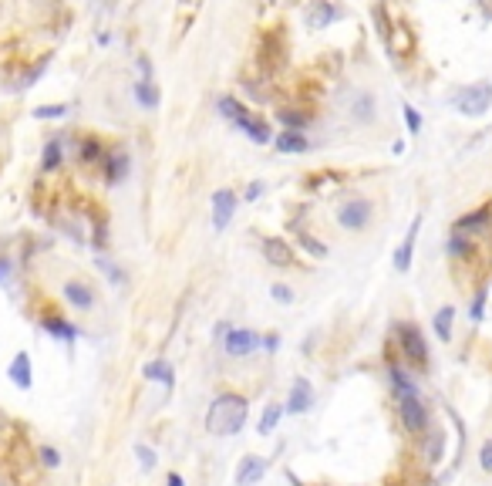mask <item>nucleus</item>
<instances>
[{
    "label": "nucleus",
    "instance_id": "1",
    "mask_svg": "<svg viewBox=\"0 0 492 486\" xmlns=\"http://www.w3.org/2000/svg\"><path fill=\"white\" fill-rule=\"evenodd\" d=\"M246 415H249V399H246L243 392L223 389V392H216V395H212L203 426H206L209 436L229 439V436H240V432H243Z\"/></svg>",
    "mask_w": 492,
    "mask_h": 486
},
{
    "label": "nucleus",
    "instance_id": "2",
    "mask_svg": "<svg viewBox=\"0 0 492 486\" xmlns=\"http://www.w3.org/2000/svg\"><path fill=\"white\" fill-rule=\"evenodd\" d=\"M216 112L226 118V122H233L240 132H243L249 142H256V145H273V138H277V132L270 129V122L260 115H253L246 105H240L233 95H219L216 98Z\"/></svg>",
    "mask_w": 492,
    "mask_h": 486
},
{
    "label": "nucleus",
    "instance_id": "3",
    "mask_svg": "<svg viewBox=\"0 0 492 486\" xmlns=\"http://www.w3.org/2000/svg\"><path fill=\"white\" fill-rule=\"evenodd\" d=\"M391 334H395L398 355H401V362H405L408 369H418V371L428 369V362H432L428 341H425V334H421V328H418L415 321H395V324H391Z\"/></svg>",
    "mask_w": 492,
    "mask_h": 486
},
{
    "label": "nucleus",
    "instance_id": "4",
    "mask_svg": "<svg viewBox=\"0 0 492 486\" xmlns=\"http://www.w3.org/2000/svg\"><path fill=\"white\" fill-rule=\"evenodd\" d=\"M395 412L398 422L405 429V436L412 439H421L428 429H432V408L421 395H405V399H395Z\"/></svg>",
    "mask_w": 492,
    "mask_h": 486
},
{
    "label": "nucleus",
    "instance_id": "5",
    "mask_svg": "<svg viewBox=\"0 0 492 486\" xmlns=\"http://www.w3.org/2000/svg\"><path fill=\"white\" fill-rule=\"evenodd\" d=\"M452 105L458 115L479 118L492 108V81H472V85H462L452 92Z\"/></svg>",
    "mask_w": 492,
    "mask_h": 486
},
{
    "label": "nucleus",
    "instance_id": "6",
    "mask_svg": "<svg viewBox=\"0 0 492 486\" xmlns=\"http://www.w3.org/2000/svg\"><path fill=\"white\" fill-rule=\"evenodd\" d=\"M338 227L347 230V234H364L371 223H375V203L368 196H347L341 206H338Z\"/></svg>",
    "mask_w": 492,
    "mask_h": 486
},
{
    "label": "nucleus",
    "instance_id": "7",
    "mask_svg": "<svg viewBox=\"0 0 492 486\" xmlns=\"http://www.w3.org/2000/svg\"><path fill=\"white\" fill-rule=\"evenodd\" d=\"M61 301L78 314H92L98 308V291L95 284H88L85 277H68L61 284Z\"/></svg>",
    "mask_w": 492,
    "mask_h": 486
},
{
    "label": "nucleus",
    "instance_id": "8",
    "mask_svg": "<svg viewBox=\"0 0 492 486\" xmlns=\"http://www.w3.org/2000/svg\"><path fill=\"white\" fill-rule=\"evenodd\" d=\"M260 331H253V328H240V324H233L226 334V341L219 345L223 348V355L226 358H233V362H246V358H253L256 351H260Z\"/></svg>",
    "mask_w": 492,
    "mask_h": 486
},
{
    "label": "nucleus",
    "instance_id": "9",
    "mask_svg": "<svg viewBox=\"0 0 492 486\" xmlns=\"http://www.w3.org/2000/svg\"><path fill=\"white\" fill-rule=\"evenodd\" d=\"M314 406H317V389H314V382L303 378V375H294L290 392H287V402H284L287 415H307Z\"/></svg>",
    "mask_w": 492,
    "mask_h": 486
},
{
    "label": "nucleus",
    "instance_id": "10",
    "mask_svg": "<svg viewBox=\"0 0 492 486\" xmlns=\"http://www.w3.org/2000/svg\"><path fill=\"white\" fill-rule=\"evenodd\" d=\"M384 375H388V389H391L395 399H405V395H421V392H418L415 371L408 369L401 358H388V362H384Z\"/></svg>",
    "mask_w": 492,
    "mask_h": 486
},
{
    "label": "nucleus",
    "instance_id": "11",
    "mask_svg": "<svg viewBox=\"0 0 492 486\" xmlns=\"http://www.w3.org/2000/svg\"><path fill=\"white\" fill-rule=\"evenodd\" d=\"M260 253H263L266 264L277 267V271H287V267L297 264V250H294V243H287L284 236H266L260 243Z\"/></svg>",
    "mask_w": 492,
    "mask_h": 486
},
{
    "label": "nucleus",
    "instance_id": "12",
    "mask_svg": "<svg viewBox=\"0 0 492 486\" xmlns=\"http://www.w3.org/2000/svg\"><path fill=\"white\" fill-rule=\"evenodd\" d=\"M209 203H212V230L223 234L229 227V220H233V213H236V206H240V196H236V190H226V186H223V190L212 193Z\"/></svg>",
    "mask_w": 492,
    "mask_h": 486
},
{
    "label": "nucleus",
    "instance_id": "13",
    "mask_svg": "<svg viewBox=\"0 0 492 486\" xmlns=\"http://www.w3.org/2000/svg\"><path fill=\"white\" fill-rule=\"evenodd\" d=\"M347 115L354 118L358 125H375L378 122V98H375V92H368V88L354 92L351 101H347Z\"/></svg>",
    "mask_w": 492,
    "mask_h": 486
},
{
    "label": "nucleus",
    "instance_id": "14",
    "mask_svg": "<svg viewBox=\"0 0 492 486\" xmlns=\"http://www.w3.org/2000/svg\"><path fill=\"white\" fill-rule=\"evenodd\" d=\"M41 331L48 334V338H55V341H61V345H75L78 341V324H71L64 314H57V311H48L44 317H41Z\"/></svg>",
    "mask_w": 492,
    "mask_h": 486
},
{
    "label": "nucleus",
    "instance_id": "15",
    "mask_svg": "<svg viewBox=\"0 0 492 486\" xmlns=\"http://www.w3.org/2000/svg\"><path fill=\"white\" fill-rule=\"evenodd\" d=\"M445 443H449V436H445V429L442 426H432L421 439H418V449H421V463L425 466H438L442 459H445Z\"/></svg>",
    "mask_w": 492,
    "mask_h": 486
},
{
    "label": "nucleus",
    "instance_id": "16",
    "mask_svg": "<svg viewBox=\"0 0 492 486\" xmlns=\"http://www.w3.org/2000/svg\"><path fill=\"white\" fill-rule=\"evenodd\" d=\"M341 17H344V10L341 7H334V0H310V7L303 10V24L314 27V31L331 27L334 20H341Z\"/></svg>",
    "mask_w": 492,
    "mask_h": 486
},
{
    "label": "nucleus",
    "instance_id": "17",
    "mask_svg": "<svg viewBox=\"0 0 492 486\" xmlns=\"http://www.w3.org/2000/svg\"><path fill=\"white\" fill-rule=\"evenodd\" d=\"M266 473H270V459L266 456H256V452H249L240 459V466H236V486H256L263 480Z\"/></svg>",
    "mask_w": 492,
    "mask_h": 486
},
{
    "label": "nucleus",
    "instance_id": "18",
    "mask_svg": "<svg viewBox=\"0 0 492 486\" xmlns=\"http://www.w3.org/2000/svg\"><path fill=\"white\" fill-rule=\"evenodd\" d=\"M492 227V206H482V210H472V213H462L452 223V234H465V236H479Z\"/></svg>",
    "mask_w": 492,
    "mask_h": 486
},
{
    "label": "nucleus",
    "instance_id": "19",
    "mask_svg": "<svg viewBox=\"0 0 492 486\" xmlns=\"http://www.w3.org/2000/svg\"><path fill=\"white\" fill-rule=\"evenodd\" d=\"M7 378H10V385L20 389V392H27L31 385H34V362H31V351H17V355L10 358Z\"/></svg>",
    "mask_w": 492,
    "mask_h": 486
},
{
    "label": "nucleus",
    "instance_id": "20",
    "mask_svg": "<svg viewBox=\"0 0 492 486\" xmlns=\"http://www.w3.org/2000/svg\"><path fill=\"white\" fill-rule=\"evenodd\" d=\"M142 378L152 382V385H162L166 392L175 389V369H172V362L166 358V355H159V358L145 362V365H142Z\"/></svg>",
    "mask_w": 492,
    "mask_h": 486
},
{
    "label": "nucleus",
    "instance_id": "21",
    "mask_svg": "<svg viewBox=\"0 0 492 486\" xmlns=\"http://www.w3.org/2000/svg\"><path fill=\"white\" fill-rule=\"evenodd\" d=\"M129 173H132V159H129V152H122V149H112V152L105 156V162H101V176H105L108 186L125 183Z\"/></svg>",
    "mask_w": 492,
    "mask_h": 486
},
{
    "label": "nucleus",
    "instance_id": "22",
    "mask_svg": "<svg viewBox=\"0 0 492 486\" xmlns=\"http://www.w3.org/2000/svg\"><path fill=\"white\" fill-rule=\"evenodd\" d=\"M418 234H421V216H415V220H412V227H408V234H405V240H401V247L395 250V271L398 273H408V271H412V257H415Z\"/></svg>",
    "mask_w": 492,
    "mask_h": 486
},
{
    "label": "nucleus",
    "instance_id": "23",
    "mask_svg": "<svg viewBox=\"0 0 492 486\" xmlns=\"http://www.w3.org/2000/svg\"><path fill=\"white\" fill-rule=\"evenodd\" d=\"M64 136L68 132H55L44 142V149H41V173H57L64 166Z\"/></svg>",
    "mask_w": 492,
    "mask_h": 486
},
{
    "label": "nucleus",
    "instance_id": "24",
    "mask_svg": "<svg viewBox=\"0 0 492 486\" xmlns=\"http://www.w3.org/2000/svg\"><path fill=\"white\" fill-rule=\"evenodd\" d=\"M132 98H135V105L145 108V112H155V108L162 105V92H159L155 78H135L132 81Z\"/></svg>",
    "mask_w": 492,
    "mask_h": 486
},
{
    "label": "nucleus",
    "instance_id": "25",
    "mask_svg": "<svg viewBox=\"0 0 492 486\" xmlns=\"http://www.w3.org/2000/svg\"><path fill=\"white\" fill-rule=\"evenodd\" d=\"M273 149L280 156H303V152H310V138L303 136V132L284 129V132H277V138H273Z\"/></svg>",
    "mask_w": 492,
    "mask_h": 486
},
{
    "label": "nucleus",
    "instance_id": "26",
    "mask_svg": "<svg viewBox=\"0 0 492 486\" xmlns=\"http://www.w3.org/2000/svg\"><path fill=\"white\" fill-rule=\"evenodd\" d=\"M75 156L81 166H95V162H105V156H108V149L101 145V138L95 136H85L75 142Z\"/></svg>",
    "mask_w": 492,
    "mask_h": 486
},
{
    "label": "nucleus",
    "instance_id": "27",
    "mask_svg": "<svg viewBox=\"0 0 492 486\" xmlns=\"http://www.w3.org/2000/svg\"><path fill=\"white\" fill-rule=\"evenodd\" d=\"M432 331L442 345H449L455 334V304H442L435 314H432Z\"/></svg>",
    "mask_w": 492,
    "mask_h": 486
},
{
    "label": "nucleus",
    "instance_id": "28",
    "mask_svg": "<svg viewBox=\"0 0 492 486\" xmlns=\"http://www.w3.org/2000/svg\"><path fill=\"white\" fill-rule=\"evenodd\" d=\"M287 415V408H284V402H270V406L263 408V415H260V422H256V432L260 436H273L277 429H280V419Z\"/></svg>",
    "mask_w": 492,
    "mask_h": 486
},
{
    "label": "nucleus",
    "instance_id": "29",
    "mask_svg": "<svg viewBox=\"0 0 492 486\" xmlns=\"http://www.w3.org/2000/svg\"><path fill=\"white\" fill-rule=\"evenodd\" d=\"M445 253L452 257V260H472L475 257V240L465 234H452L445 240Z\"/></svg>",
    "mask_w": 492,
    "mask_h": 486
},
{
    "label": "nucleus",
    "instance_id": "30",
    "mask_svg": "<svg viewBox=\"0 0 492 486\" xmlns=\"http://www.w3.org/2000/svg\"><path fill=\"white\" fill-rule=\"evenodd\" d=\"M38 463H41V469H61V463H64V456H61V449L57 446H51V443H41L38 446Z\"/></svg>",
    "mask_w": 492,
    "mask_h": 486
},
{
    "label": "nucleus",
    "instance_id": "31",
    "mask_svg": "<svg viewBox=\"0 0 492 486\" xmlns=\"http://www.w3.org/2000/svg\"><path fill=\"white\" fill-rule=\"evenodd\" d=\"M486 301H489V291L479 287V291L472 294V301H469V321H472V324H482V321H486Z\"/></svg>",
    "mask_w": 492,
    "mask_h": 486
},
{
    "label": "nucleus",
    "instance_id": "32",
    "mask_svg": "<svg viewBox=\"0 0 492 486\" xmlns=\"http://www.w3.org/2000/svg\"><path fill=\"white\" fill-rule=\"evenodd\" d=\"M277 118L284 122V129H290V132H303V129L310 125V118H307V115H301V112H287V108H280Z\"/></svg>",
    "mask_w": 492,
    "mask_h": 486
},
{
    "label": "nucleus",
    "instance_id": "33",
    "mask_svg": "<svg viewBox=\"0 0 492 486\" xmlns=\"http://www.w3.org/2000/svg\"><path fill=\"white\" fill-rule=\"evenodd\" d=\"M132 452L138 456V466L142 469H155V463H159V452H155L149 443H135Z\"/></svg>",
    "mask_w": 492,
    "mask_h": 486
},
{
    "label": "nucleus",
    "instance_id": "34",
    "mask_svg": "<svg viewBox=\"0 0 492 486\" xmlns=\"http://www.w3.org/2000/svg\"><path fill=\"white\" fill-rule=\"evenodd\" d=\"M297 243H301L303 250L310 253V257H327V247H324L317 236H310V234H303L301 227H297Z\"/></svg>",
    "mask_w": 492,
    "mask_h": 486
},
{
    "label": "nucleus",
    "instance_id": "35",
    "mask_svg": "<svg viewBox=\"0 0 492 486\" xmlns=\"http://www.w3.org/2000/svg\"><path fill=\"white\" fill-rule=\"evenodd\" d=\"M270 297H273L277 304H284V308H290V304L297 301V294H294V287H290V284H284V280H277V284H270Z\"/></svg>",
    "mask_w": 492,
    "mask_h": 486
},
{
    "label": "nucleus",
    "instance_id": "36",
    "mask_svg": "<svg viewBox=\"0 0 492 486\" xmlns=\"http://www.w3.org/2000/svg\"><path fill=\"white\" fill-rule=\"evenodd\" d=\"M98 267L108 273V280H112L115 287H125L129 284V273H122V267L118 264H112V260H105V257H98Z\"/></svg>",
    "mask_w": 492,
    "mask_h": 486
},
{
    "label": "nucleus",
    "instance_id": "37",
    "mask_svg": "<svg viewBox=\"0 0 492 486\" xmlns=\"http://www.w3.org/2000/svg\"><path fill=\"white\" fill-rule=\"evenodd\" d=\"M401 115H405V125H408V136H418L421 132V112L415 105H401Z\"/></svg>",
    "mask_w": 492,
    "mask_h": 486
},
{
    "label": "nucleus",
    "instance_id": "38",
    "mask_svg": "<svg viewBox=\"0 0 492 486\" xmlns=\"http://www.w3.org/2000/svg\"><path fill=\"white\" fill-rule=\"evenodd\" d=\"M68 112H71L68 105H41V108H34V118H41V122L44 118H64Z\"/></svg>",
    "mask_w": 492,
    "mask_h": 486
},
{
    "label": "nucleus",
    "instance_id": "39",
    "mask_svg": "<svg viewBox=\"0 0 492 486\" xmlns=\"http://www.w3.org/2000/svg\"><path fill=\"white\" fill-rule=\"evenodd\" d=\"M280 345H284V338H280L277 331H270V334H263V338H260V351H263V355H277V351H280Z\"/></svg>",
    "mask_w": 492,
    "mask_h": 486
},
{
    "label": "nucleus",
    "instance_id": "40",
    "mask_svg": "<svg viewBox=\"0 0 492 486\" xmlns=\"http://www.w3.org/2000/svg\"><path fill=\"white\" fill-rule=\"evenodd\" d=\"M479 469L492 476V439H482V446H479Z\"/></svg>",
    "mask_w": 492,
    "mask_h": 486
},
{
    "label": "nucleus",
    "instance_id": "41",
    "mask_svg": "<svg viewBox=\"0 0 492 486\" xmlns=\"http://www.w3.org/2000/svg\"><path fill=\"white\" fill-rule=\"evenodd\" d=\"M266 190H270V186H266L263 179H253V183H249V186H246L243 199H246V203H256V199H260V196H263Z\"/></svg>",
    "mask_w": 492,
    "mask_h": 486
},
{
    "label": "nucleus",
    "instance_id": "42",
    "mask_svg": "<svg viewBox=\"0 0 492 486\" xmlns=\"http://www.w3.org/2000/svg\"><path fill=\"white\" fill-rule=\"evenodd\" d=\"M229 328H233L229 321H219V324L212 328V341H216V345H223V341H226V334H229Z\"/></svg>",
    "mask_w": 492,
    "mask_h": 486
},
{
    "label": "nucleus",
    "instance_id": "43",
    "mask_svg": "<svg viewBox=\"0 0 492 486\" xmlns=\"http://www.w3.org/2000/svg\"><path fill=\"white\" fill-rule=\"evenodd\" d=\"M135 64H138L142 78H152V61H149V55H138V58H135Z\"/></svg>",
    "mask_w": 492,
    "mask_h": 486
},
{
    "label": "nucleus",
    "instance_id": "44",
    "mask_svg": "<svg viewBox=\"0 0 492 486\" xmlns=\"http://www.w3.org/2000/svg\"><path fill=\"white\" fill-rule=\"evenodd\" d=\"M166 486H186V476L175 473V469H169V473H166Z\"/></svg>",
    "mask_w": 492,
    "mask_h": 486
},
{
    "label": "nucleus",
    "instance_id": "45",
    "mask_svg": "<svg viewBox=\"0 0 492 486\" xmlns=\"http://www.w3.org/2000/svg\"><path fill=\"white\" fill-rule=\"evenodd\" d=\"M10 271H14V264H10V257H0V284L10 277Z\"/></svg>",
    "mask_w": 492,
    "mask_h": 486
},
{
    "label": "nucleus",
    "instance_id": "46",
    "mask_svg": "<svg viewBox=\"0 0 492 486\" xmlns=\"http://www.w3.org/2000/svg\"><path fill=\"white\" fill-rule=\"evenodd\" d=\"M314 341H317V334H310V338L303 341V355H310V348H314Z\"/></svg>",
    "mask_w": 492,
    "mask_h": 486
}]
</instances>
